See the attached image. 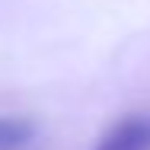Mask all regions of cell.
<instances>
[{"instance_id":"cell-1","label":"cell","mask_w":150,"mask_h":150,"mask_svg":"<svg viewBox=\"0 0 150 150\" xmlns=\"http://www.w3.org/2000/svg\"><path fill=\"white\" fill-rule=\"evenodd\" d=\"M96 150H150V115H131L118 121Z\"/></svg>"},{"instance_id":"cell-2","label":"cell","mask_w":150,"mask_h":150,"mask_svg":"<svg viewBox=\"0 0 150 150\" xmlns=\"http://www.w3.org/2000/svg\"><path fill=\"white\" fill-rule=\"evenodd\" d=\"M35 137L26 118H0V150H23Z\"/></svg>"}]
</instances>
